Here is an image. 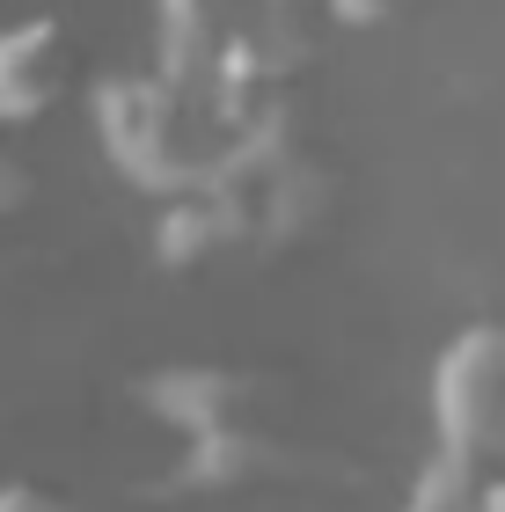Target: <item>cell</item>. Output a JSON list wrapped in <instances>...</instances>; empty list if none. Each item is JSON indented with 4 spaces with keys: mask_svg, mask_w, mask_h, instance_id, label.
<instances>
[{
    "mask_svg": "<svg viewBox=\"0 0 505 512\" xmlns=\"http://www.w3.org/2000/svg\"><path fill=\"white\" fill-rule=\"evenodd\" d=\"M330 220H337V161L286 96L242 132V147L227 154V169L198 198L162 205L154 264L198 271L205 256H227V249L235 256H286V249L315 242Z\"/></svg>",
    "mask_w": 505,
    "mask_h": 512,
    "instance_id": "cell-1",
    "label": "cell"
},
{
    "mask_svg": "<svg viewBox=\"0 0 505 512\" xmlns=\"http://www.w3.org/2000/svg\"><path fill=\"white\" fill-rule=\"evenodd\" d=\"M140 410L176 439L169 469L154 491L162 498H227L249 483H279L301 461L286 388L235 359H169L132 381Z\"/></svg>",
    "mask_w": 505,
    "mask_h": 512,
    "instance_id": "cell-2",
    "label": "cell"
},
{
    "mask_svg": "<svg viewBox=\"0 0 505 512\" xmlns=\"http://www.w3.org/2000/svg\"><path fill=\"white\" fill-rule=\"evenodd\" d=\"M271 103H249L220 81L176 74V66H125V74L96 81L88 118H96V147L118 169L125 191L154 205L198 198L205 183L227 169V154L242 147V132L264 118Z\"/></svg>",
    "mask_w": 505,
    "mask_h": 512,
    "instance_id": "cell-3",
    "label": "cell"
},
{
    "mask_svg": "<svg viewBox=\"0 0 505 512\" xmlns=\"http://www.w3.org/2000/svg\"><path fill=\"white\" fill-rule=\"evenodd\" d=\"M323 30H337L323 0H154V59L249 103H286Z\"/></svg>",
    "mask_w": 505,
    "mask_h": 512,
    "instance_id": "cell-4",
    "label": "cell"
},
{
    "mask_svg": "<svg viewBox=\"0 0 505 512\" xmlns=\"http://www.w3.org/2000/svg\"><path fill=\"white\" fill-rule=\"evenodd\" d=\"M432 447L505 469V322H462L432 359Z\"/></svg>",
    "mask_w": 505,
    "mask_h": 512,
    "instance_id": "cell-5",
    "label": "cell"
},
{
    "mask_svg": "<svg viewBox=\"0 0 505 512\" xmlns=\"http://www.w3.org/2000/svg\"><path fill=\"white\" fill-rule=\"evenodd\" d=\"M74 88V30L66 15H22L0 22V132H30L52 118Z\"/></svg>",
    "mask_w": 505,
    "mask_h": 512,
    "instance_id": "cell-6",
    "label": "cell"
},
{
    "mask_svg": "<svg viewBox=\"0 0 505 512\" xmlns=\"http://www.w3.org/2000/svg\"><path fill=\"white\" fill-rule=\"evenodd\" d=\"M403 512H505V469L432 447L418 483L403 491Z\"/></svg>",
    "mask_w": 505,
    "mask_h": 512,
    "instance_id": "cell-7",
    "label": "cell"
},
{
    "mask_svg": "<svg viewBox=\"0 0 505 512\" xmlns=\"http://www.w3.org/2000/svg\"><path fill=\"white\" fill-rule=\"evenodd\" d=\"M0 512H88L74 491H59V483L44 476H8L0 483Z\"/></svg>",
    "mask_w": 505,
    "mask_h": 512,
    "instance_id": "cell-8",
    "label": "cell"
},
{
    "mask_svg": "<svg viewBox=\"0 0 505 512\" xmlns=\"http://www.w3.org/2000/svg\"><path fill=\"white\" fill-rule=\"evenodd\" d=\"M337 30H388V22H403L418 0H323Z\"/></svg>",
    "mask_w": 505,
    "mask_h": 512,
    "instance_id": "cell-9",
    "label": "cell"
},
{
    "mask_svg": "<svg viewBox=\"0 0 505 512\" xmlns=\"http://www.w3.org/2000/svg\"><path fill=\"white\" fill-rule=\"evenodd\" d=\"M30 198H37V176H30V161L8 147V132H0V220H15Z\"/></svg>",
    "mask_w": 505,
    "mask_h": 512,
    "instance_id": "cell-10",
    "label": "cell"
}]
</instances>
